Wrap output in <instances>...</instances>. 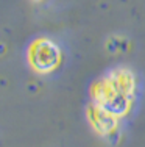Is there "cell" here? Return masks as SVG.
I'll use <instances>...</instances> for the list:
<instances>
[{"label":"cell","mask_w":145,"mask_h":147,"mask_svg":"<svg viewBox=\"0 0 145 147\" xmlns=\"http://www.w3.org/2000/svg\"><path fill=\"white\" fill-rule=\"evenodd\" d=\"M92 102L95 105L109 110L111 113L122 116V114L128 113L133 103V97L126 96L119 86L114 83V80L106 74L100 80H97L92 86Z\"/></svg>","instance_id":"6da1fadb"},{"label":"cell","mask_w":145,"mask_h":147,"mask_svg":"<svg viewBox=\"0 0 145 147\" xmlns=\"http://www.w3.org/2000/svg\"><path fill=\"white\" fill-rule=\"evenodd\" d=\"M88 117L91 121L92 127L95 128L100 135H109L117 128L119 124V116L111 113L109 110L100 107V105L92 103L88 110Z\"/></svg>","instance_id":"3957f363"},{"label":"cell","mask_w":145,"mask_h":147,"mask_svg":"<svg viewBox=\"0 0 145 147\" xmlns=\"http://www.w3.org/2000/svg\"><path fill=\"white\" fill-rule=\"evenodd\" d=\"M28 59L31 67L36 72H41V74L51 72L58 67V64L61 61L59 47L53 41L47 39V38L36 39L30 47Z\"/></svg>","instance_id":"7a4b0ae2"}]
</instances>
